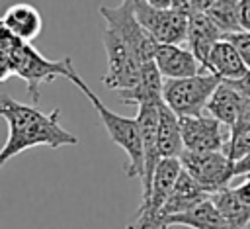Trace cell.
Listing matches in <instances>:
<instances>
[{
	"mask_svg": "<svg viewBox=\"0 0 250 229\" xmlns=\"http://www.w3.org/2000/svg\"><path fill=\"white\" fill-rule=\"evenodd\" d=\"M10 74H14V70H12V63H10V57H8L4 51H0V82H4Z\"/></svg>",
	"mask_w": 250,
	"mask_h": 229,
	"instance_id": "cell-27",
	"label": "cell"
},
{
	"mask_svg": "<svg viewBox=\"0 0 250 229\" xmlns=\"http://www.w3.org/2000/svg\"><path fill=\"white\" fill-rule=\"evenodd\" d=\"M174 225H184L189 229H242V227H236L234 223H230L219 211V207L213 204L211 198L184 213L170 215L162 221V229H170Z\"/></svg>",
	"mask_w": 250,
	"mask_h": 229,
	"instance_id": "cell-14",
	"label": "cell"
},
{
	"mask_svg": "<svg viewBox=\"0 0 250 229\" xmlns=\"http://www.w3.org/2000/svg\"><path fill=\"white\" fill-rule=\"evenodd\" d=\"M100 14L107 23L105 27L113 29L119 35V39L127 47H131V51L139 57L141 63L154 61L158 41L137 20L133 0H121L117 6H102Z\"/></svg>",
	"mask_w": 250,
	"mask_h": 229,
	"instance_id": "cell-5",
	"label": "cell"
},
{
	"mask_svg": "<svg viewBox=\"0 0 250 229\" xmlns=\"http://www.w3.org/2000/svg\"><path fill=\"white\" fill-rule=\"evenodd\" d=\"M211 200H213V204L219 207V211L230 223H234L236 227L248 229V223H250V204L242 202L234 194L232 188H225V190H219V192L211 194Z\"/></svg>",
	"mask_w": 250,
	"mask_h": 229,
	"instance_id": "cell-20",
	"label": "cell"
},
{
	"mask_svg": "<svg viewBox=\"0 0 250 229\" xmlns=\"http://www.w3.org/2000/svg\"><path fill=\"white\" fill-rule=\"evenodd\" d=\"M219 82L221 78L209 70L186 78H166L162 98L164 104L172 108L180 117L201 115Z\"/></svg>",
	"mask_w": 250,
	"mask_h": 229,
	"instance_id": "cell-4",
	"label": "cell"
},
{
	"mask_svg": "<svg viewBox=\"0 0 250 229\" xmlns=\"http://www.w3.org/2000/svg\"><path fill=\"white\" fill-rule=\"evenodd\" d=\"M170 8H176L184 14H191L195 8H193V2L191 0H172V6Z\"/></svg>",
	"mask_w": 250,
	"mask_h": 229,
	"instance_id": "cell-29",
	"label": "cell"
},
{
	"mask_svg": "<svg viewBox=\"0 0 250 229\" xmlns=\"http://www.w3.org/2000/svg\"><path fill=\"white\" fill-rule=\"evenodd\" d=\"M238 20H240V27L244 31H250V0H240Z\"/></svg>",
	"mask_w": 250,
	"mask_h": 229,
	"instance_id": "cell-25",
	"label": "cell"
},
{
	"mask_svg": "<svg viewBox=\"0 0 250 229\" xmlns=\"http://www.w3.org/2000/svg\"><path fill=\"white\" fill-rule=\"evenodd\" d=\"M10 63L14 74L25 80L27 92L33 100V104L39 102V86L43 82H53L57 76L66 78L72 59L64 57L61 61H49L45 59L29 41H18V45L10 53Z\"/></svg>",
	"mask_w": 250,
	"mask_h": 229,
	"instance_id": "cell-3",
	"label": "cell"
},
{
	"mask_svg": "<svg viewBox=\"0 0 250 229\" xmlns=\"http://www.w3.org/2000/svg\"><path fill=\"white\" fill-rule=\"evenodd\" d=\"M182 172L180 159H162L152 180L150 194L145 202H141L135 221L129 225V229H158L160 211L178 180V174Z\"/></svg>",
	"mask_w": 250,
	"mask_h": 229,
	"instance_id": "cell-8",
	"label": "cell"
},
{
	"mask_svg": "<svg viewBox=\"0 0 250 229\" xmlns=\"http://www.w3.org/2000/svg\"><path fill=\"white\" fill-rule=\"evenodd\" d=\"M59 108L51 114L37 110V106L21 104L8 94H0V117L8 123V139L0 149V168L25 149L47 145L62 147L80 143L76 135L66 131L59 121Z\"/></svg>",
	"mask_w": 250,
	"mask_h": 229,
	"instance_id": "cell-1",
	"label": "cell"
},
{
	"mask_svg": "<svg viewBox=\"0 0 250 229\" xmlns=\"http://www.w3.org/2000/svg\"><path fill=\"white\" fill-rule=\"evenodd\" d=\"M205 70L217 74L221 80H236L248 72V67L240 59L236 47L227 37H223L213 45L205 61Z\"/></svg>",
	"mask_w": 250,
	"mask_h": 229,
	"instance_id": "cell-17",
	"label": "cell"
},
{
	"mask_svg": "<svg viewBox=\"0 0 250 229\" xmlns=\"http://www.w3.org/2000/svg\"><path fill=\"white\" fill-rule=\"evenodd\" d=\"M146 2L152 6H158V8H170L172 6V0H146Z\"/></svg>",
	"mask_w": 250,
	"mask_h": 229,
	"instance_id": "cell-31",
	"label": "cell"
},
{
	"mask_svg": "<svg viewBox=\"0 0 250 229\" xmlns=\"http://www.w3.org/2000/svg\"><path fill=\"white\" fill-rule=\"evenodd\" d=\"M193 2V8L195 10H207L215 0H191Z\"/></svg>",
	"mask_w": 250,
	"mask_h": 229,
	"instance_id": "cell-30",
	"label": "cell"
},
{
	"mask_svg": "<svg viewBox=\"0 0 250 229\" xmlns=\"http://www.w3.org/2000/svg\"><path fill=\"white\" fill-rule=\"evenodd\" d=\"M102 37L107 55V72L102 76V84L115 92L133 88L141 78L143 63L131 51V47H127L119 39V35L113 29L105 27Z\"/></svg>",
	"mask_w": 250,
	"mask_h": 229,
	"instance_id": "cell-7",
	"label": "cell"
},
{
	"mask_svg": "<svg viewBox=\"0 0 250 229\" xmlns=\"http://www.w3.org/2000/svg\"><path fill=\"white\" fill-rule=\"evenodd\" d=\"M225 153L234 162L250 155V125H234L229 129V141Z\"/></svg>",
	"mask_w": 250,
	"mask_h": 229,
	"instance_id": "cell-22",
	"label": "cell"
},
{
	"mask_svg": "<svg viewBox=\"0 0 250 229\" xmlns=\"http://www.w3.org/2000/svg\"><path fill=\"white\" fill-rule=\"evenodd\" d=\"M162 88H164V76L160 74L156 63L148 61V63H143L139 82L133 88L121 90L117 94H119V102L133 104V106L139 108V106H145V104H160V102H164Z\"/></svg>",
	"mask_w": 250,
	"mask_h": 229,
	"instance_id": "cell-15",
	"label": "cell"
},
{
	"mask_svg": "<svg viewBox=\"0 0 250 229\" xmlns=\"http://www.w3.org/2000/svg\"><path fill=\"white\" fill-rule=\"evenodd\" d=\"M158 151L162 159H180L184 151L180 115L164 102L158 106Z\"/></svg>",
	"mask_w": 250,
	"mask_h": 229,
	"instance_id": "cell-19",
	"label": "cell"
},
{
	"mask_svg": "<svg viewBox=\"0 0 250 229\" xmlns=\"http://www.w3.org/2000/svg\"><path fill=\"white\" fill-rule=\"evenodd\" d=\"M232 190H234V194H236L242 202L250 204V174H248V176H244V180H242L238 186H234Z\"/></svg>",
	"mask_w": 250,
	"mask_h": 229,
	"instance_id": "cell-26",
	"label": "cell"
},
{
	"mask_svg": "<svg viewBox=\"0 0 250 229\" xmlns=\"http://www.w3.org/2000/svg\"><path fill=\"white\" fill-rule=\"evenodd\" d=\"M66 80H70L88 98V102L98 112V115H100L104 127H105L107 135L111 137V141L125 151V155H127L125 174L129 178H135V176L141 178L143 176V139H141V127H139L137 117H125V115H119V114L111 112L98 98V94H94V90L84 82V78L78 74V70L74 69L72 63H70Z\"/></svg>",
	"mask_w": 250,
	"mask_h": 229,
	"instance_id": "cell-2",
	"label": "cell"
},
{
	"mask_svg": "<svg viewBox=\"0 0 250 229\" xmlns=\"http://www.w3.org/2000/svg\"><path fill=\"white\" fill-rule=\"evenodd\" d=\"M238 8H240V0H215L205 12L225 33H232L242 29L238 20Z\"/></svg>",
	"mask_w": 250,
	"mask_h": 229,
	"instance_id": "cell-21",
	"label": "cell"
},
{
	"mask_svg": "<svg viewBox=\"0 0 250 229\" xmlns=\"http://www.w3.org/2000/svg\"><path fill=\"white\" fill-rule=\"evenodd\" d=\"M154 63L164 78H186L205 72V67L193 55V51L176 43H158Z\"/></svg>",
	"mask_w": 250,
	"mask_h": 229,
	"instance_id": "cell-11",
	"label": "cell"
},
{
	"mask_svg": "<svg viewBox=\"0 0 250 229\" xmlns=\"http://www.w3.org/2000/svg\"><path fill=\"white\" fill-rule=\"evenodd\" d=\"M248 174H250V155L234 162V176H248Z\"/></svg>",
	"mask_w": 250,
	"mask_h": 229,
	"instance_id": "cell-28",
	"label": "cell"
},
{
	"mask_svg": "<svg viewBox=\"0 0 250 229\" xmlns=\"http://www.w3.org/2000/svg\"><path fill=\"white\" fill-rule=\"evenodd\" d=\"M180 162L182 168L189 172L209 194L229 188L234 178V160H230L225 151H182Z\"/></svg>",
	"mask_w": 250,
	"mask_h": 229,
	"instance_id": "cell-6",
	"label": "cell"
},
{
	"mask_svg": "<svg viewBox=\"0 0 250 229\" xmlns=\"http://www.w3.org/2000/svg\"><path fill=\"white\" fill-rule=\"evenodd\" d=\"M244 102L246 98L240 96V92L227 80H221L219 86L215 88V92L211 94L209 102H207V108L205 112L219 119L225 127H234L238 123V117H240V112L244 108Z\"/></svg>",
	"mask_w": 250,
	"mask_h": 229,
	"instance_id": "cell-16",
	"label": "cell"
},
{
	"mask_svg": "<svg viewBox=\"0 0 250 229\" xmlns=\"http://www.w3.org/2000/svg\"><path fill=\"white\" fill-rule=\"evenodd\" d=\"M0 20L6 25V29L21 41L35 39L43 27V20H41L39 10L31 4H25V2H18V4L10 6Z\"/></svg>",
	"mask_w": 250,
	"mask_h": 229,
	"instance_id": "cell-18",
	"label": "cell"
},
{
	"mask_svg": "<svg viewBox=\"0 0 250 229\" xmlns=\"http://www.w3.org/2000/svg\"><path fill=\"white\" fill-rule=\"evenodd\" d=\"M225 37H227V39L236 47V51H238L240 59L244 61V65H246V67H248V70H250V31L240 29V31L225 33Z\"/></svg>",
	"mask_w": 250,
	"mask_h": 229,
	"instance_id": "cell-23",
	"label": "cell"
},
{
	"mask_svg": "<svg viewBox=\"0 0 250 229\" xmlns=\"http://www.w3.org/2000/svg\"><path fill=\"white\" fill-rule=\"evenodd\" d=\"M137 20L158 43L182 45L188 39V16L176 8H158L146 0H133Z\"/></svg>",
	"mask_w": 250,
	"mask_h": 229,
	"instance_id": "cell-9",
	"label": "cell"
},
{
	"mask_svg": "<svg viewBox=\"0 0 250 229\" xmlns=\"http://www.w3.org/2000/svg\"><path fill=\"white\" fill-rule=\"evenodd\" d=\"M209 198H211V194L205 192L201 188V184L189 172H186L182 168V172L178 174V180H176V184H174V188H172V192H170V196H168V200H166V204H164V207L160 211L158 229H162V221L166 217L184 213V211L195 207L197 204H201V202H205Z\"/></svg>",
	"mask_w": 250,
	"mask_h": 229,
	"instance_id": "cell-12",
	"label": "cell"
},
{
	"mask_svg": "<svg viewBox=\"0 0 250 229\" xmlns=\"http://www.w3.org/2000/svg\"><path fill=\"white\" fill-rule=\"evenodd\" d=\"M225 37V31L211 20L205 10H193L188 16V47L205 67V61L213 49V45Z\"/></svg>",
	"mask_w": 250,
	"mask_h": 229,
	"instance_id": "cell-13",
	"label": "cell"
},
{
	"mask_svg": "<svg viewBox=\"0 0 250 229\" xmlns=\"http://www.w3.org/2000/svg\"><path fill=\"white\" fill-rule=\"evenodd\" d=\"M184 151H225L229 141V127L219 119L207 115H184L180 117Z\"/></svg>",
	"mask_w": 250,
	"mask_h": 229,
	"instance_id": "cell-10",
	"label": "cell"
},
{
	"mask_svg": "<svg viewBox=\"0 0 250 229\" xmlns=\"http://www.w3.org/2000/svg\"><path fill=\"white\" fill-rule=\"evenodd\" d=\"M227 82H230V84L240 92L242 98L250 100V70H248L244 76H240V78H236V80H227Z\"/></svg>",
	"mask_w": 250,
	"mask_h": 229,
	"instance_id": "cell-24",
	"label": "cell"
}]
</instances>
